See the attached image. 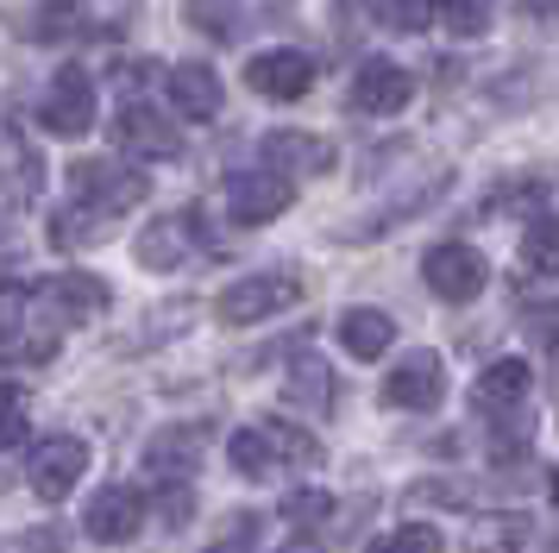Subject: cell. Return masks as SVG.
Segmentation results:
<instances>
[{"mask_svg":"<svg viewBox=\"0 0 559 553\" xmlns=\"http://www.w3.org/2000/svg\"><path fill=\"white\" fill-rule=\"evenodd\" d=\"M107 226H114V221H102L95 208H82V201H63V208L51 214V246H57V251L95 246V239H102Z\"/></svg>","mask_w":559,"mask_h":553,"instance_id":"cell-24","label":"cell"},{"mask_svg":"<svg viewBox=\"0 0 559 553\" xmlns=\"http://www.w3.org/2000/svg\"><path fill=\"white\" fill-rule=\"evenodd\" d=\"M114 145L127 151V157H177L182 132L170 114H157V101H127L114 114Z\"/></svg>","mask_w":559,"mask_h":553,"instance_id":"cell-10","label":"cell"},{"mask_svg":"<svg viewBox=\"0 0 559 553\" xmlns=\"http://www.w3.org/2000/svg\"><path fill=\"white\" fill-rule=\"evenodd\" d=\"M157 509H164V522L170 528H189V516H195V491L182 484V478H157Z\"/></svg>","mask_w":559,"mask_h":553,"instance_id":"cell-30","label":"cell"},{"mask_svg":"<svg viewBox=\"0 0 559 553\" xmlns=\"http://www.w3.org/2000/svg\"><path fill=\"white\" fill-rule=\"evenodd\" d=\"M283 553H321V548H314V541H289Z\"/></svg>","mask_w":559,"mask_h":553,"instance_id":"cell-35","label":"cell"},{"mask_svg":"<svg viewBox=\"0 0 559 553\" xmlns=\"http://www.w3.org/2000/svg\"><path fill=\"white\" fill-rule=\"evenodd\" d=\"M38 120H45V132H57V139H82V132L95 126V75L82 70V63H63V70L51 75V89H45Z\"/></svg>","mask_w":559,"mask_h":553,"instance_id":"cell-7","label":"cell"},{"mask_svg":"<svg viewBox=\"0 0 559 553\" xmlns=\"http://www.w3.org/2000/svg\"><path fill=\"white\" fill-rule=\"evenodd\" d=\"M207 246V221L202 208H182V214H157L145 233H139V264L145 271H177L182 258H195V251Z\"/></svg>","mask_w":559,"mask_h":553,"instance_id":"cell-6","label":"cell"},{"mask_svg":"<svg viewBox=\"0 0 559 553\" xmlns=\"http://www.w3.org/2000/svg\"><path fill=\"white\" fill-rule=\"evenodd\" d=\"M145 528V497L132 491V484H102L95 497H88V509H82V534L88 541H132Z\"/></svg>","mask_w":559,"mask_h":553,"instance_id":"cell-14","label":"cell"},{"mask_svg":"<svg viewBox=\"0 0 559 553\" xmlns=\"http://www.w3.org/2000/svg\"><path fill=\"white\" fill-rule=\"evenodd\" d=\"M202 440H207V427H164L152 447H145V472L152 478H189Z\"/></svg>","mask_w":559,"mask_h":553,"instance_id":"cell-19","label":"cell"},{"mask_svg":"<svg viewBox=\"0 0 559 553\" xmlns=\"http://www.w3.org/2000/svg\"><path fill=\"white\" fill-rule=\"evenodd\" d=\"M145 196H152V183H145V170L127 164V157H76V164H70V201L95 208L102 221H120V214L139 208Z\"/></svg>","mask_w":559,"mask_h":553,"instance_id":"cell-1","label":"cell"},{"mask_svg":"<svg viewBox=\"0 0 559 553\" xmlns=\"http://www.w3.org/2000/svg\"><path fill=\"white\" fill-rule=\"evenodd\" d=\"M515 258H522L528 276H559V214H534L528 233H522V246H515Z\"/></svg>","mask_w":559,"mask_h":553,"instance_id":"cell-23","label":"cell"},{"mask_svg":"<svg viewBox=\"0 0 559 553\" xmlns=\"http://www.w3.org/2000/svg\"><path fill=\"white\" fill-rule=\"evenodd\" d=\"M63 340V327H51L32 302V283H0V352L26 358V365H45Z\"/></svg>","mask_w":559,"mask_h":553,"instance_id":"cell-3","label":"cell"},{"mask_svg":"<svg viewBox=\"0 0 559 553\" xmlns=\"http://www.w3.org/2000/svg\"><path fill=\"white\" fill-rule=\"evenodd\" d=\"M82 472H88V447L76 434H45L26 459V484L38 503H63L82 484Z\"/></svg>","mask_w":559,"mask_h":553,"instance_id":"cell-4","label":"cell"},{"mask_svg":"<svg viewBox=\"0 0 559 553\" xmlns=\"http://www.w3.org/2000/svg\"><path fill=\"white\" fill-rule=\"evenodd\" d=\"M528 327L540 333V340H559V302H554V308H534V315H528Z\"/></svg>","mask_w":559,"mask_h":553,"instance_id":"cell-33","label":"cell"},{"mask_svg":"<svg viewBox=\"0 0 559 553\" xmlns=\"http://www.w3.org/2000/svg\"><path fill=\"white\" fill-rule=\"evenodd\" d=\"M289 201H296V183H289V176H277V170H264V164H246V170L227 176V214L239 226L277 221Z\"/></svg>","mask_w":559,"mask_h":553,"instance_id":"cell-8","label":"cell"},{"mask_svg":"<svg viewBox=\"0 0 559 553\" xmlns=\"http://www.w3.org/2000/svg\"><path fill=\"white\" fill-rule=\"evenodd\" d=\"M528 358H497V365H484L478 384H472V402H478L484 415H503V409H522V397H528Z\"/></svg>","mask_w":559,"mask_h":553,"instance_id":"cell-17","label":"cell"},{"mask_svg":"<svg viewBox=\"0 0 559 553\" xmlns=\"http://www.w3.org/2000/svg\"><path fill=\"white\" fill-rule=\"evenodd\" d=\"M408 503H453V509H465L472 491L465 484H408Z\"/></svg>","mask_w":559,"mask_h":553,"instance_id":"cell-32","label":"cell"},{"mask_svg":"<svg viewBox=\"0 0 559 553\" xmlns=\"http://www.w3.org/2000/svg\"><path fill=\"white\" fill-rule=\"evenodd\" d=\"M264 427H271V440H277V452H283V472H289V466H321V440H314L308 427L283 422V415H264Z\"/></svg>","mask_w":559,"mask_h":553,"instance_id":"cell-25","label":"cell"},{"mask_svg":"<svg viewBox=\"0 0 559 553\" xmlns=\"http://www.w3.org/2000/svg\"><path fill=\"white\" fill-rule=\"evenodd\" d=\"M383 553H447V534L428 528V522H408V528H396V541Z\"/></svg>","mask_w":559,"mask_h":553,"instance_id":"cell-31","label":"cell"},{"mask_svg":"<svg viewBox=\"0 0 559 553\" xmlns=\"http://www.w3.org/2000/svg\"><path fill=\"white\" fill-rule=\"evenodd\" d=\"M227 459H233V472H239V478H258V484L283 472V452H277V440H271V427H264V422L239 427V434L227 440Z\"/></svg>","mask_w":559,"mask_h":553,"instance_id":"cell-21","label":"cell"},{"mask_svg":"<svg viewBox=\"0 0 559 553\" xmlns=\"http://www.w3.org/2000/svg\"><path fill=\"white\" fill-rule=\"evenodd\" d=\"M32 302H38V315L51 327H82L107 308V283L88 271H63L51 283H32Z\"/></svg>","mask_w":559,"mask_h":553,"instance_id":"cell-9","label":"cell"},{"mask_svg":"<svg viewBox=\"0 0 559 553\" xmlns=\"http://www.w3.org/2000/svg\"><path fill=\"white\" fill-rule=\"evenodd\" d=\"M296 302H302V276L296 271H252L214 296V315L227 327H252V321L283 315V308H296Z\"/></svg>","mask_w":559,"mask_h":553,"instance_id":"cell-2","label":"cell"},{"mask_svg":"<svg viewBox=\"0 0 559 553\" xmlns=\"http://www.w3.org/2000/svg\"><path fill=\"white\" fill-rule=\"evenodd\" d=\"M497 20V0H440V25L453 38H484Z\"/></svg>","mask_w":559,"mask_h":553,"instance_id":"cell-26","label":"cell"},{"mask_svg":"<svg viewBox=\"0 0 559 553\" xmlns=\"http://www.w3.org/2000/svg\"><path fill=\"white\" fill-rule=\"evenodd\" d=\"M465 548L472 553H522L528 548V516H522V509H490V516L472 522Z\"/></svg>","mask_w":559,"mask_h":553,"instance_id":"cell-22","label":"cell"},{"mask_svg":"<svg viewBox=\"0 0 559 553\" xmlns=\"http://www.w3.org/2000/svg\"><path fill=\"white\" fill-rule=\"evenodd\" d=\"M26 440V390L20 384H0V452Z\"/></svg>","mask_w":559,"mask_h":553,"instance_id":"cell-29","label":"cell"},{"mask_svg":"<svg viewBox=\"0 0 559 553\" xmlns=\"http://www.w3.org/2000/svg\"><path fill=\"white\" fill-rule=\"evenodd\" d=\"M328 516H333V497H328V491H314V484L283 497V522H289V528H321Z\"/></svg>","mask_w":559,"mask_h":553,"instance_id":"cell-28","label":"cell"},{"mask_svg":"<svg viewBox=\"0 0 559 553\" xmlns=\"http://www.w3.org/2000/svg\"><path fill=\"white\" fill-rule=\"evenodd\" d=\"M283 397L289 409H314V415H328L333 409V372L321 352H296L289 358V377H283Z\"/></svg>","mask_w":559,"mask_h":553,"instance_id":"cell-18","label":"cell"},{"mask_svg":"<svg viewBox=\"0 0 559 553\" xmlns=\"http://www.w3.org/2000/svg\"><path fill=\"white\" fill-rule=\"evenodd\" d=\"M164 95H170V107H177L182 120H214L221 114V101H227V89H221V75L207 70V63H177V70L164 75Z\"/></svg>","mask_w":559,"mask_h":553,"instance_id":"cell-16","label":"cell"},{"mask_svg":"<svg viewBox=\"0 0 559 553\" xmlns=\"http://www.w3.org/2000/svg\"><path fill=\"white\" fill-rule=\"evenodd\" d=\"M440 402H447V365H440V352L415 346L408 358L390 365V377H383V409L428 415V409H440Z\"/></svg>","mask_w":559,"mask_h":553,"instance_id":"cell-5","label":"cell"},{"mask_svg":"<svg viewBox=\"0 0 559 553\" xmlns=\"http://www.w3.org/2000/svg\"><path fill=\"white\" fill-rule=\"evenodd\" d=\"M207 553H258V548H252V541H246V528H233L227 541H214V548H207Z\"/></svg>","mask_w":559,"mask_h":553,"instance_id":"cell-34","label":"cell"},{"mask_svg":"<svg viewBox=\"0 0 559 553\" xmlns=\"http://www.w3.org/2000/svg\"><path fill=\"white\" fill-rule=\"evenodd\" d=\"M421 283H428L440 302H472L484 296V283H490V264H484L472 246H433L428 258H421Z\"/></svg>","mask_w":559,"mask_h":553,"instance_id":"cell-11","label":"cell"},{"mask_svg":"<svg viewBox=\"0 0 559 553\" xmlns=\"http://www.w3.org/2000/svg\"><path fill=\"white\" fill-rule=\"evenodd\" d=\"M246 82H252L264 101H302L314 89V57L296 45H277V50H258L246 63Z\"/></svg>","mask_w":559,"mask_h":553,"instance_id":"cell-13","label":"cell"},{"mask_svg":"<svg viewBox=\"0 0 559 553\" xmlns=\"http://www.w3.org/2000/svg\"><path fill=\"white\" fill-rule=\"evenodd\" d=\"M378 20L390 32H428L440 20V0H378Z\"/></svg>","mask_w":559,"mask_h":553,"instance_id":"cell-27","label":"cell"},{"mask_svg":"<svg viewBox=\"0 0 559 553\" xmlns=\"http://www.w3.org/2000/svg\"><path fill=\"white\" fill-rule=\"evenodd\" d=\"M258 164L277 176H328L333 170V145L321 132H302V126H277V132H264V145H258Z\"/></svg>","mask_w":559,"mask_h":553,"instance_id":"cell-12","label":"cell"},{"mask_svg":"<svg viewBox=\"0 0 559 553\" xmlns=\"http://www.w3.org/2000/svg\"><path fill=\"white\" fill-rule=\"evenodd\" d=\"M408 101H415V82H408L403 63H390V57H365L353 70V107L358 114H403Z\"/></svg>","mask_w":559,"mask_h":553,"instance_id":"cell-15","label":"cell"},{"mask_svg":"<svg viewBox=\"0 0 559 553\" xmlns=\"http://www.w3.org/2000/svg\"><path fill=\"white\" fill-rule=\"evenodd\" d=\"M390 340H396V321L383 308H346L340 315V346L353 352V358H383Z\"/></svg>","mask_w":559,"mask_h":553,"instance_id":"cell-20","label":"cell"}]
</instances>
